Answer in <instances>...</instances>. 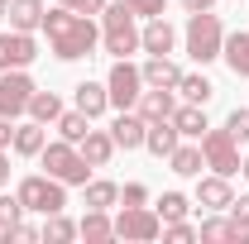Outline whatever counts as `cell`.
<instances>
[{
  "instance_id": "obj_1",
  "label": "cell",
  "mask_w": 249,
  "mask_h": 244,
  "mask_svg": "<svg viewBox=\"0 0 249 244\" xmlns=\"http://www.w3.org/2000/svg\"><path fill=\"white\" fill-rule=\"evenodd\" d=\"M43 34H48V48L58 62H82L101 48V29H96L91 15H77L67 5H53L43 10Z\"/></svg>"
},
{
  "instance_id": "obj_2",
  "label": "cell",
  "mask_w": 249,
  "mask_h": 244,
  "mask_svg": "<svg viewBox=\"0 0 249 244\" xmlns=\"http://www.w3.org/2000/svg\"><path fill=\"white\" fill-rule=\"evenodd\" d=\"M101 48H106L110 58L139 53V15H134L124 0H115V5L101 10Z\"/></svg>"
},
{
  "instance_id": "obj_3",
  "label": "cell",
  "mask_w": 249,
  "mask_h": 244,
  "mask_svg": "<svg viewBox=\"0 0 249 244\" xmlns=\"http://www.w3.org/2000/svg\"><path fill=\"white\" fill-rule=\"evenodd\" d=\"M182 48H187V58L196 62V67L216 62V58H220V48H225V24H220V15H211V10H201V15H187Z\"/></svg>"
},
{
  "instance_id": "obj_4",
  "label": "cell",
  "mask_w": 249,
  "mask_h": 244,
  "mask_svg": "<svg viewBox=\"0 0 249 244\" xmlns=\"http://www.w3.org/2000/svg\"><path fill=\"white\" fill-rule=\"evenodd\" d=\"M38 163H43V173L58 177L62 187H87V182H91V173H96L91 163L82 158V149L67 144V139H48L43 153H38Z\"/></svg>"
},
{
  "instance_id": "obj_5",
  "label": "cell",
  "mask_w": 249,
  "mask_h": 244,
  "mask_svg": "<svg viewBox=\"0 0 249 244\" xmlns=\"http://www.w3.org/2000/svg\"><path fill=\"white\" fill-rule=\"evenodd\" d=\"M15 196H19L24 215H53V211L67 206V187H62L58 177H48V173H29V177H19Z\"/></svg>"
},
{
  "instance_id": "obj_6",
  "label": "cell",
  "mask_w": 249,
  "mask_h": 244,
  "mask_svg": "<svg viewBox=\"0 0 249 244\" xmlns=\"http://www.w3.org/2000/svg\"><path fill=\"white\" fill-rule=\"evenodd\" d=\"M201 158H206V168L211 173H220V177H235L240 173V144H235V134L220 124V129H206L201 134Z\"/></svg>"
},
{
  "instance_id": "obj_7",
  "label": "cell",
  "mask_w": 249,
  "mask_h": 244,
  "mask_svg": "<svg viewBox=\"0 0 249 244\" xmlns=\"http://www.w3.org/2000/svg\"><path fill=\"white\" fill-rule=\"evenodd\" d=\"M106 91H110V110H134V101L144 96V72L129 58H115V67L106 72Z\"/></svg>"
},
{
  "instance_id": "obj_8",
  "label": "cell",
  "mask_w": 249,
  "mask_h": 244,
  "mask_svg": "<svg viewBox=\"0 0 249 244\" xmlns=\"http://www.w3.org/2000/svg\"><path fill=\"white\" fill-rule=\"evenodd\" d=\"M158 235H163V220H158L154 206H120V215H115V240L149 244Z\"/></svg>"
},
{
  "instance_id": "obj_9",
  "label": "cell",
  "mask_w": 249,
  "mask_h": 244,
  "mask_svg": "<svg viewBox=\"0 0 249 244\" xmlns=\"http://www.w3.org/2000/svg\"><path fill=\"white\" fill-rule=\"evenodd\" d=\"M29 96H34L29 67H10V72H0V115H10V120L29 115Z\"/></svg>"
},
{
  "instance_id": "obj_10",
  "label": "cell",
  "mask_w": 249,
  "mask_h": 244,
  "mask_svg": "<svg viewBox=\"0 0 249 244\" xmlns=\"http://www.w3.org/2000/svg\"><path fill=\"white\" fill-rule=\"evenodd\" d=\"M38 58V38L24 29H5L0 34V72H10V67H34Z\"/></svg>"
},
{
  "instance_id": "obj_11",
  "label": "cell",
  "mask_w": 249,
  "mask_h": 244,
  "mask_svg": "<svg viewBox=\"0 0 249 244\" xmlns=\"http://www.w3.org/2000/svg\"><path fill=\"white\" fill-rule=\"evenodd\" d=\"M196 206H201V211H230V206H235V187H230V177H220V173L196 177Z\"/></svg>"
},
{
  "instance_id": "obj_12",
  "label": "cell",
  "mask_w": 249,
  "mask_h": 244,
  "mask_svg": "<svg viewBox=\"0 0 249 244\" xmlns=\"http://www.w3.org/2000/svg\"><path fill=\"white\" fill-rule=\"evenodd\" d=\"M144 129H149V120L139 110H115L110 139H115V149H144Z\"/></svg>"
},
{
  "instance_id": "obj_13",
  "label": "cell",
  "mask_w": 249,
  "mask_h": 244,
  "mask_svg": "<svg viewBox=\"0 0 249 244\" xmlns=\"http://www.w3.org/2000/svg\"><path fill=\"white\" fill-rule=\"evenodd\" d=\"M72 105L82 110V115H91V120H101L106 110H110V91H106V82H77L72 87Z\"/></svg>"
},
{
  "instance_id": "obj_14",
  "label": "cell",
  "mask_w": 249,
  "mask_h": 244,
  "mask_svg": "<svg viewBox=\"0 0 249 244\" xmlns=\"http://www.w3.org/2000/svg\"><path fill=\"white\" fill-rule=\"evenodd\" d=\"M139 72H144V87H168V91H178V82H182V67L173 62V53H149V62H144Z\"/></svg>"
},
{
  "instance_id": "obj_15",
  "label": "cell",
  "mask_w": 249,
  "mask_h": 244,
  "mask_svg": "<svg viewBox=\"0 0 249 244\" xmlns=\"http://www.w3.org/2000/svg\"><path fill=\"white\" fill-rule=\"evenodd\" d=\"M134 110H139L144 120H173V110H178V91H168V87H144V96L134 101Z\"/></svg>"
},
{
  "instance_id": "obj_16",
  "label": "cell",
  "mask_w": 249,
  "mask_h": 244,
  "mask_svg": "<svg viewBox=\"0 0 249 244\" xmlns=\"http://www.w3.org/2000/svg\"><path fill=\"white\" fill-rule=\"evenodd\" d=\"M173 43H178V29H173L163 15L144 19V29H139V48H144V53H173Z\"/></svg>"
},
{
  "instance_id": "obj_17",
  "label": "cell",
  "mask_w": 249,
  "mask_h": 244,
  "mask_svg": "<svg viewBox=\"0 0 249 244\" xmlns=\"http://www.w3.org/2000/svg\"><path fill=\"white\" fill-rule=\"evenodd\" d=\"M168 168H173L178 177H201V168H206V158H201V139H182L178 149L168 153Z\"/></svg>"
},
{
  "instance_id": "obj_18",
  "label": "cell",
  "mask_w": 249,
  "mask_h": 244,
  "mask_svg": "<svg viewBox=\"0 0 249 244\" xmlns=\"http://www.w3.org/2000/svg\"><path fill=\"white\" fill-rule=\"evenodd\" d=\"M178 144H182V134H178L173 120H149V129H144V149L154 153V158H168Z\"/></svg>"
},
{
  "instance_id": "obj_19",
  "label": "cell",
  "mask_w": 249,
  "mask_h": 244,
  "mask_svg": "<svg viewBox=\"0 0 249 244\" xmlns=\"http://www.w3.org/2000/svg\"><path fill=\"white\" fill-rule=\"evenodd\" d=\"M77 149H82V158H87L91 168H106V163L120 153V149H115V139H110V129H87V139H82Z\"/></svg>"
},
{
  "instance_id": "obj_20",
  "label": "cell",
  "mask_w": 249,
  "mask_h": 244,
  "mask_svg": "<svg viewBox=\"0 0 249 244\" xmlns=\"http://www.w3.org/2000/svg\"><path fill=\"white\" fill-rule=\"evenodd\" d=\"M43 144H48V124H38V120L15 124V144H10V149L19 153V158H38V153H43Z\"/></svg>"
},
{
  "instance_id": "obj_21",
  "label": "cell",
  "mask_w": 249,
  "mask_h": 244,
  "mask_svg": "<svg viewBox=\"0 0 249 244\" xmlns=\"http://www.w3.org/2000/svg\"><path fill=\"white\" fill-rule=\"evenodd\" d=\"M220 58H225V67H230L235 77H245V82H249V29L225 34V48H220Z\"/></svg>"
},
{
  "instance_id": "obj_22",
  "label": "cell",
  "mask_w": 249,
  "mask_h": 244,
  "mask_svg": "<svg viewBox=\"0 0 249 244\" xmlns=\"http://www.w3.org/2000/svg\"><path fill=\"white\" fill-rule=\"evenodd\" d=\"M173 124H178V134H182V139H201V134L211 129L206 105H192V101H182V105L173 110Z\"/></svg>"
},
{
  "instance_id": "obj_23",
  "label": "cell",
  "mask_w": 249,
  "mask_h": 244,
  "mask_svg": "<svg viewBox=\"0 0 249 244\" xmlns=\"http://www.w3.org/2000/svg\"><path fill=\"white\" fill-rule=\"evenodd\" d=\"M43 0H10V29H24V34H34V29H43Z\"/></svg>"
},
{
  "instance_id": "obj_24",
  "label": "cell",
  "mask_w": 249,
  "mask_h": 244,
  "mask_svg": "<svg viewBox=\"0 0 249 244\" xmlns=\"http://www.w3.org/2000/svg\"><path fill=\"white\" fill-rule=\"evenodd\" d=\"M77 235H82V240H91V244L115 240V220H110V211H87L82 220H77Z\"/></svg>"
},
{
  "instance_id": "obj_25",
  "label": "cell",
  "mask_w": 249,
  "mask_h": 244,
  "mask_svg": "<svg viewBox=\"0 0 249 244\" xmlns=\"http://www.w3.org/2000/svg\"><path fill=\"white\" fill-rule=\"evenodd\" d=\"M82 196H87V211H110L120 201V187L110 182V177H91V182L82 187Z\"/></svg>"
},
{
  "instance_id": "obj_26",
  "label": "cell",
  "mask_w": 249,
  "mask_h": 244,
  "mask_svg": "<svg viewBox=\"0 0 249 244\" xmlns=\"http://www.w3.org/2000/svg\"><path fill=\"white\" fill-rule=\"evenodd\" d=\"M53 129H58V139H67V144H82L87 129H91V115H82V110L72 105V110H62L58 120H53Z\"/></svg>"
},
{
  "instance_id": "obj_27",
  "label": "cell",
  "mask_w": 249,
  "mask_h": 244,
  "mask_svg": "<svg viewBox=\"0 0 249 244\" xmlns=\"http://www.w3.org/2000/svg\"><path fill=\"white\" fill-rule=\"evenodd\" d=\"M178 96H182V101H192V105H206V101L216 96V87H211V77H206V72H182Z\"/></svg>"
},
{
  "instance_id": "obj_28",
  "label": "cell",
  "mask_w": 249,
  "mask_h": 244,
  "mask_svg": "<svg viewBox=\"0 0 249 244\" xmlns=\"http://www.w3.org/2000/svg\"><path fill=\"white\" fill-rule=\"evenodd\" d=\"M58 115H62V96L58 91H38V87H34V96H29V120L53 124Z\"/></svg>"
},
{
  "instance_id": "obj_29",
  "label": "cell",
  "mask_w": 249,
  "mask_h": 244,
  "mask_svg": "<svg viewBox=\"0 0 249 244\" xmlns=\"http://www.w3.org/2000/svg\"><path fill=\"white\" fill-rule=\"evenodd\" d=\"M43 240L48 244H67V240H77V220H67L62 211H53V215H43Z\"/></svg>"
},
{
  "instance_id": "obj_30",
  "label": "cell",
  "mask_w": 249,
  "mask_h": 244,
  "mask_svg": "<svg viewBox=\"0 0 249 244\" xmlns=\"http://www.w3.org/2000/svg\"><path fill=\"white\" fill-rule=\"evenodd\" d=\"M154 211H158V220L168 225V220H187V211H192V201H187L182 192H163L154 201Z\"/></svg>"
},
{
  "instance_id": "obj_31",
  "label": "cell",
  "mask_w": 249,
  "mask_h": 244,
  "mask_svg": "<svg viewBox=\"0 0 249 244\" xmlns=\"http://www.w3.org/2000/svg\"><path fill=\"white\" fill-rule=\"evenodd\" d=\"M196 240H206V244H230V220H220V211H211L201 225H196Z\"/></svg>"
},
{
  "instance_id": "obj_32",
  "label": "cell",
  "mask_w": 249,
  "mask_h": 244,
  "mask_svg": "<svg viewBox=\"0 0 249 244\" xmlns=\"http://www.w3.org/2000/svg\"><path fill=\"white\" fill-rule=\"evenodd\" d=\"M19 220H24V206H19V196H15V192H0V235H5V230H15Z\"/></svg>"
},
{
  "instance_id": "obj_33",
  "label": "cell",
  "mask_w": 249,
  "mask_h": 244,
  "mask_svg": "<svg viewBox=\"0 0 249 244\" xmlns=\"http://www.w3.org/2000/svg\"><path fill=\"white\" fill-rule=\"evenodd\" d=\"M225 129L235 134V144H249V105H235L225 115Z\"/></svg>"
},
{
  "instance_id": "obj_34",
  "label": "cell",
  "mask_w": 249,
  "mask_h": 244,
  "mask_svg": "<svg viewBox=\"0 0 249 244\" xmlns=\"http://www.w3.org/2000/svg\"><path fill=\"white\" fill-rule=\"evenodd\" d=\"M163 240H173V244H192V240H196V225H187V220H168V225H163Z\"/></svg>"
},
{
  "instance_id": "obj_35",
  "label": "cell",
  "mask_w": 249,
  "mask_h": 244,
  "mask_svg": "<svg viewBox=\"0 0 249 244\" xmlns=\"http://www.w3.org/2000/svg\"><path fill=\"white\" fill-rule=\"evenodd\" d=\"M139 19H154V15H168V0H124Z\"/></svg>"
},
{
  "instance_id": "obj_36",
  "label": "cell",
  "mask_w": 249,
  "mask_h": 244,
  "mask_svg": "<svg viewBox=\"0 0 249 244\" xmlns=\"http://www.w3.org/2000/svg\"><path fill=\"white\" fill-rule=\"evenodd\" d=\"M230 244H249V215L230 211Z\"/></svg>"
},
{
  "instance_id": "obj_37",
  "label": "cell",
  "mask_w": 249,
  "mask_h": 244,
  "mask_svg": "<svg viewBox=\"0 0 249 244\" xmlns=\"http://www.w3.org/2000/svg\"><path fill=\"white\" fill-rule=\"evenodd\" d=\"M120 201H124V206H144V201H149V187H144V182H124L120 187Z\"/></svg>"
},
{
  "instance_id": "obj_38",
  "label": "cell",
  "mask_w": 249,
  "mask_h": 244,
  "mask_svg": "<svg viewBox=\"0 0 249 244\" xmlns=\"http://www.w3.org/2000/svg\"><path fill=\"white\" fill-rule=\"evenodd\" d=\"M5 240H19V244H34V240H43V230H38V225H24V220H19L15 230H5Z\"/></svg>"
},
{
  "instance_id": "obj_39",
  "label": "cell",
  "mask_w": 249,
  "mask_h": 244,
  "mask_svg": "<svg viewBox=\"0 0 249 244\" xmlns=\"http://www.w3.org/2000/svg\"><path fill=\"white\" fill-rule=\"evenodd\" d=\"M58 5L77 10V15H101V10H106V0H58Z\"/></svg>"
},
{
  "instance_id": "obj_40",
  "label": "cell",
  "mask_w": 249,
  "mask_h": 244,
  "mask_svg": "<svg viewBox=\"0 0 249 244\" xmlns=\"http://www.w3.org/2000/svg\"><path fill=\"white\" fill-rule=\"evenodd\" d=\"M10 144H15V120L0 115V149H10Z\"/></svg>"
},
{
  "instance_id": "obj_41",
  "label": "cell",
  "mask_w": 249,
  "mask_h": 244,
  "mask_svg": "<svg viewBox=\"0 0 249 244\" xmlns=\"http://www.w3.org/2000/svg\"><path fill=\"white\" fill-rule=\"evenodd\" d=\"M211 5H216V0H182L187 15H201V10H211Z\"/></svg>"
},
{
  "instance_id": "obj_42",
  "label": "cell",
  "mask_w": 249,
  "mask_h": 244,
  "mask_svg": "<svg viewBox=\"0 0 249 244\" xmlns=\"http://www.w3.org/2000/svg\"><path fill=\"white\" fill-rule=\"evenodd\" d=\"M5 182H10V153L0 149V192H5Z\"/></svg>"
},
{
  "instance_id": "obj_43",
  "label": "cell",
  "mask_w": 249,
  "mask_h": 244,
  "mask_svg": "<svg viewBox=\"0 0 249 244\" xmlns=\"http://www.w3.org/2000/svg\"><path fill=\"white\" fill-rule=\"evenodd\" d=\"M230 211H245V215H249V192H245V196H235V206H230Z\"/></svg>"
},
{
  "instance_id": "obj_44",
  "label": "cell",
  "mask_w": 249,
  "mask_h": 244,
  "mask_svg": "<svg viewBox=\"0 0 249 244\" xmlns=\"http://www.w3.org/2000/svg\"><path fill=\"white\" fill-rule=\"evenodd\" d=\"M5 15H10V0H0V19H5Z\"/></svg>"
},
{
  "instance_id": "obj_45",
  "label": "cell",
  "mask_w": 249,
  "mask_h": 244,
  "mask_svg": "<svg viewBox=\"0 0 249 244\" xmlns=\"http://www.w3.org/2000/svg\"><path fill=\"white\" fill-rule=\"evenodd\" d=\"M240 173H245V177H249V158H240Z\"/></svg>"
}]
</instances>
